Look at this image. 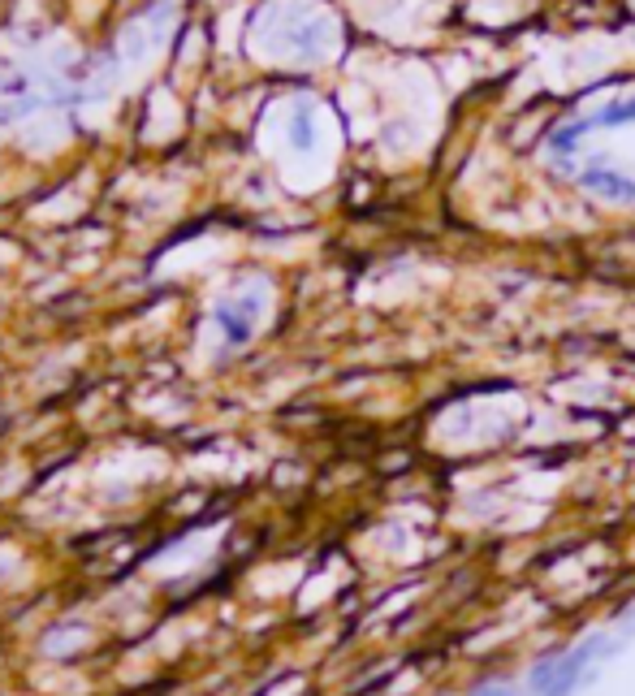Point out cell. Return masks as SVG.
<instances>
[{
	"instance_id": "obj_1",
	"label": "cell",
	"mask_w": 635,
	"mask_h": 696,
	"mask_svg": "<svg viewBox=\"0 0 635 696\" xmlns=\"http://www.w3.org/2000/svg\"><path fill=\"white\" fill-rule=\"evenodd\" d=\"M251 320H256V298H238V303H220V307H217L220 334L234 342V346L251 342V329H256Z\"/></svg>"
},
{
	"instance_id": "obj_2",
	"label": "cell",
	"mask_w": 635,
	"mask_h": 696,
	"mask_svg": "<svg viewBox=\"0 0 635 696\" xmlns=\"http://www.w3.org/2000/svg\"><path fill=\"white\" fill-rule=\"evenodd\" d=\"M584 182L593 186L596 195H610V199H635V182L618 178V174H610V169H588V174H584Z\"/></svg>"
},
{
	"instance_id": "obj_3",
	"label": "cell",
	"mask_w": 635,
	"mask_h": 696,
	"mask_svg": "<svg viewBox=\"0 0 635 696\" xmlns=\"http://www.w3.org/2000/svg\"><path fill=\"white\" fill-rule=\"evenodd\" d=\"M290 139H294V147H312V113H307V108L294 113V121H290Z\"/></svg>"
},
{
	"instance_id": "obj_4",
	"label": "cell",
	"mask_w": 635,
	"mask_h": 696,
	"mask_svg": "<svg viewBox=\"0 0 635 696\" xmlns=\"http://www.w3.org/2000/svg\"><path fill=\"white\" fill-rule=\"evenodd\" d=\"M601 126H618V121H635V99H622V104H614V108H605L601 113Z\"/></svg>"
},
{
	"instance_id": "obj_5",
	"label": "cell",
	"mask_w": 635,
	"mask_h": 696,
	"mask_svg": "<svg viewBox=\"0 0 635 696\" xmlns=\"http://www.w3.org/2000/svg\"><path fill=\"white\" fill-rule=\"evenodd\" d=\"M472 696H515V688L510 683H480Z\"/></svg>"
}]
</instances>
